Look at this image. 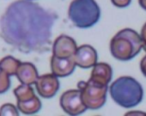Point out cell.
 <instances>
[{
  "mask_svg": "<svg viewBox=\"0 0 146 116\" xmlns=\"http://www.w3.org/2000/svg\"><path fill=\"white\" fill-rule=\"evenodd\" d=\"M57 17L29 0H17L0 19V35L23 53L43 51L50 44Z\"/></svg>",
  "mask_w": 146,
  "mask_h": 116,
  "instance_id": "cell-1",
  "label": "cell"
},
{
  "mask_svg": "<svg viewBox=\"0 0 146 116\" xmlns=\"http://www.w3.org/2000/svg\"><path fill=\"white\" fill-rule=\"evenodd\" d=\"M109 91L113 100L125 108L138 105L143 95L141 84L131 77H121L116 79L111 84Z\"/></svg>",
  "mask_w": 146,
  "mask_h": 116,
  "instance_id": "cell-2",
  "label": "cell"
},
{
  "mask_svg": "<svg viewBox=\"0 0 146 116\" xmlns=\"http://www.w3.org/2000/svg\"><path fill=\"white\" fill-rule=\"evenodd\" d=\"M143 48L141 36L133 29L119 31L110 41V52L115 59L122 61L136 57Z\"/></svg>",
  "mask_w": 146,
  "mask_h": 116,
  "instance_id": "cell-3",
  "label": "cell"
},
{
  "mask_svg": "<svg viewBox=\"0 0 146 116\" xmlns=\"http://www.w3.org/2000/svg\"><path fill=\"white\" fill-rule=\"evenodd\" d=\"M68 16L76 27L88 29L99 21L101 11L95 0H73L69 7Z\"/></svg>",
  "mask_w": 146,
  "mask_h": 116,
  "instance_id": "cell-4",
  "label": "cell"
},
{
  "mask_svg": "<svg viewBox=\"0 0 146 116\" xmlns=\"http://www.w3.org/2000/svg\"><path fill=\"white\" fill-rule=\"evenodd\" d=\"M78 86L81 91L83 102L87 108L98 109L105 104L108 85H102L89 79L88 82H79Z\"/></svg>",
  "mask_w": 146,
  "mask_h": 116,
  "instance_id": "cell-5",
  "label": "cell"
},
{
  "mask_svg": "<svg viewBox=\"0 0 146 116\" xmlns=\"http://www.w3.org/2000/svg\"><path fill=\"white\" fill-rule=\"evenodd\" d=\"M60 106L69 115H79L88 109L83 102L79 89L65 91L60 97Z\"/></svg>",
  "mask_w": 146,
  "mask_h": 116,
  "instance_id": "cell-6",
  "label": "cell"
},
{
  "mask_svg": "<svg viewBox=\"0 0 146 116\" xmlns=\"http://www.w3.org/2000/svg\"><path fill=\"white\" fill-rule=\"evenodd\" d=\"M39 95L43 98L53 97L59 89L58 77L54 74H45L38 78L35 83Z\"/></svg>",
  "mask_w": 146,
  "mask_h": 116,
  "instance_id": "cell-7",
  "label": "cell"
},
{
  "mask_svg": "<svg viewBox=\"0 0 146 116\" xmlns=\"http://www.w3.org/2000/svg\"><path fill=\"white\" fill-rule=\"evenodd\" d=\"M78 46L76 41L71 37L62 34L54 41L52 46V55L58 58L74 57Z\"/></svg>",
  "mask_w": 146,
  "mask_h": 116,
  "instance_id": "cell-8",
  "label": "cell"
},
{
  "mask_svg": "<svg viewBox=\"0 0 146 116\" xmlns=\"http://www.w3.org/2000/svg\"><path fill=\"white\" fill-rule=\"evenodd\" d=\"M97 52L94 47L90 45H83L78 47L74 55L76 65L81 68L88 69L97 63Z\"/></svg>",
  "mask_w": 146,
  "mask_h": 116,
  "instance_id": "cell-9",
  "label": "cell"
},
{
  "mask_svg": "<svg viewBox=\"0 0 146 116\" xmlns=\"http://www.w3.org/2000/svg\"><path fill=\"white\" fill-rule=\"evenodd\" d=\"M76 66L74 57L58 58L52 55L51 58L52 72L58 78H64L70 75L74 72Z\"/></svg>",
  "mask_w": 146,
  "mask_h": 116,
  "instance_id": "cell-10",
  "label": "cell"
},
{
  "mask_svg": "<svg viewBox=\"0 0 146 116\" xmlns=\"http://www.w3.org/2000/svg\"><path fill=\"white\" fill-rule=\"evenodd\" d=\"M16 76L22 84L28 85L35 84L39 78L35 66L32 63L29 62L21 63L17 71Z\"/></svg>",
  "mask_w": 146,
  "mask_h": 116,
  "instance_id": "cell-11",
  "label": "cell"
},
{
  "mask_svg": "<svg viewBox=\"0 0 146 116\" xmlns=\"http://www.w3.org/2000/svg\"><path fill=\"white\" fill-rule=\"evenodd\" d=\"M113 77V70L111 66L106 63H96L94 66L90 78L92 81L102 84L108 85Z\"/></svg>",
  "mask_w": 146,
  "mask_h": 116,
  "instance_id": "cell-12",
  "label": "cell"
},
{
  "mask_svg": "<svg viewBox=\"0 0 146 116\" xmlns=\"http://www.w3.org/2000/svg\"><path fill=\"white\" fill-rule=\"evenodd\" d=\"M17 108L24 114L30 115L38 113L41 108V102L36 96L32 100L24 102H17Z\"/></svg>",
  "mask_w": 146,
  "mask_h": 116,
  "instance_id": "cell-13",
  "label": "cell"
},
{
  "mask_svg": "<svg viewBox=\"0 0 146 116\" xmlns=\"http://www.w3.org/2000/svg\"><path fill=\"white\" fill-rule=\"evenodd\" d=\"M21 65V62L14 57L7 56L0 60V71L8 73L10 76H14Z\"/></svg>",
  "mask_w": 146,
  "mask_h": 116,
  "instance_id": "cell-14",
  "label": "cell"
},
{
  "mask_svg": "<svg viewBox=\"0 0 146 116\" xmlns=\"http://www.w3.org/2000/svg\"><path fill=\"white\" fill-rule=\"evenodd\" d=\"M14 94L17 99V102H24L36 97L33 88L30 85L23 84L14 89Z\"/></svg>",
  "mask_w": 146,
  "mask_h": 116,
  "instance_id": "cell-15",
  "label": "cell"
},
{
  "mask_svg": "<svg viewBox=\"0 0 146 116\" xmlns=\"http://www.w3.org/2000/svg\"><path fill=\"white\" fill-rule=\"evenodd\" d=\"M17 109V107H15L13 104H4L0 108V116H18L19 113Z\"/></svg>",
  "mask_w": 146,
  "mask_h": 116,
  "instance_id": "cell-16",
  "label": "cell"
},
{
  "mask_svg": "<svg viewBox=\"0 0 146 116\" xmlns=\"http://www.w3.org/2000/svg\"><path fill=\"white\" fill-rule=\"evenodd\" d=\"M11 86L10 75L5 72L0 71V94L5 93Z\"/></svg>",
  "mask_w": 146,
  "mask_h": 116,
  "instance_id": "cell-17",
  "label": "cell"
},
{
  "mask_svg": "<svg viewBox=\"0 0 146 116\" xmlns=\"http://www.w3.org/2000/svg\"><path fill=\"white\" fill-rule=\"evenodd\" d=\"M131 0H111L113 5L119 8H124L128 6L131 4Z\"/></svg>",
  "mask_w": 146,
  "mask_h": 116,
  "instance_id": "cell-18",
  "label": "cell"
},
{
  "mask_svg": "<svg viewBox=\"0 0 146 116\" xmlns=\"http://www.w3.org/2000/svg\"><path fill=\"white\" fill-rule=\"evenodd\" d=\"M140 36H141V40L143 42V49L146 52V23L142 28Z\"/></svg>",
  "mask_w": 146,
  "mask_h": 116,
  "instance_id": "cell-19",
  "label": "cell"
},
{
  "mask_svg": "<svg viewBox=\"0 0 146 116\" xmlns=\"http://www.w3.org/2000/svg\"><path fill=\"white\" fill-rule=\"evenodd\" d=\"M140 69L143 75L146 78V55L143 58L140 62Z\"/></svg>",
  "mask_w": 146,
  "mask_h": 116,
  "instance_id": "cell-20",
  "label": "cell"
},
{
  "mask_svg": "<svg viewBox=\"0 0 146 116\" xmlns=\"http://www.w3.org/2000/svg\"><path fill=\"white\" fill-rule=\"evenodd\" d=\"M138 2H139V5L140 6L146 11V0H138Z\"/></svg>",
  "mask_w": 146,
  "mask_h": 116,
  "instance_id": "cell-21",
  "label": "cell"
}]
</instances>
